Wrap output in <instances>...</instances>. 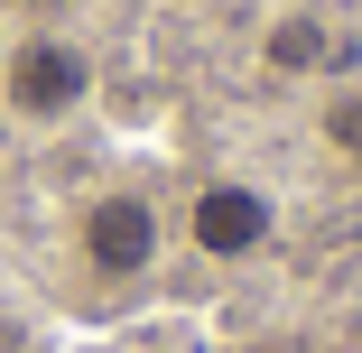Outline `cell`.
I'll return each instance as SVG.
<instances>
[{"mask_svg": "<svg viewBox=\"0 0 362 353\" xmlns=\"http://www.w3.org/2000/svg\"><path fill=\"white\" fill-rule=\"evenodd\" d=\"M158 251H168V214L149 186H103L75 204V260L93 289H139L158 270Z\"/></svg>", "mask_w": 362, "mask_h": 353, "instance_id": "obj_2", "label": "cell"}, {"mask_svg": "<svg viewBox=\"0 0 362 353\" xmlns=\"http://www.w3.org/2000/svg\"><path fill=\"white\" fill-rule=\"evenodd\" d=\"M84 103H93V47L84 37H65V28L10 37V56H0V112L19 130H65Z\"/></svg>", "mask_w": 362, "mask_h": 353, "instance_id": "obj_1", "label": "cell"}, {"mask_svg": "<svg viewBox=\"0 0 362 353\" xmlns=\"http://www.w3.org/2000/svg\"><path fill=\"white\" fill-rule=\"evenodd\" d=\"M325 149H334V158H344V168L362 177V84L325 103Z\"/></svg>", "mask_w": 362, "mask_h": 353, "instance_id": "obj_5", "label": "cell"}, {"mask_svg": "<svg viewBox=\"0 0 362 353\" xmlns=\"http://www.w3.org/2000/svg\"><path fill=\"white\" fill-rule=\"evenodd\" d=\"M186 242L204 251V260H260L269 242H279V204H269V186H251V177H204L195 195H186Z\"/></svg>", "mask_w": 362, "mask_h": 353, "instance_id": "obj_3", "label": "cell"}, {"mask_svg": "<svg viewBox=\"0 0 362 353\" xmlns=\"http://www.w3.org/2000/svg\"><path fill=\"white\" fill-rule=\"evenodd\" d=\"M325 56H334V28L316 10H279L260 28V65H269V75H325Z\"/></svg>", "mask_w": 362, "mask_h": 353, "instance_id": "obj_4", "label": "cell"}]
</instances>
